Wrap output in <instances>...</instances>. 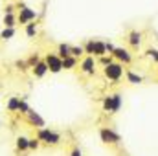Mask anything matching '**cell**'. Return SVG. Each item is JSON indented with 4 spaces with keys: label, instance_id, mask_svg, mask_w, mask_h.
<instances>
[{
    "label": "cell",
    "instance_id": "1",
    "mask_svg": "<svg viewBox=\"0 0 158 156\" xmlns=\"http://www.w3.org/2000/svg\"><path fill=\"white\" fill-rule=\"evenodd\" d=\"M35 136L40 140V143H46V145H50V147H57V145H61V142H63L61 132L52 130L50 127L37 129V134H35Z\"/></svg>",
    "mask_w": 158,
    "mask_h": 156
},
{
    "label": "cell",
    "instance_id": "2",
    "mask_svg": "<svg viewBox=\"0 0 158 156\" xmlns=\"http://www.w3.org/2000/svg\"><path fill=\"white\" fill-rule=\"evenodd\" d=\"M103 76L109 79L112 84H116V83H119L121 79L125 77V64H121L118 61H112L110 64L103 66Z\"/></svg>",
    "mask_w": 158,
    "mask_h": 156
},
{
    "label": "cell",
    "instance_id": "3",
    "mask_svg": "<svg viewBox=\"0 0 158 156\" xmlns=\"http://www.w3.org/2000/svg\"><path fill=\"white\" fill-rule=\"evenodd\" d=\"M121 105H123V96L121 94H109L101 99V107L109 114H118Z\"/></svg>",
    "mask_w": 158,
    "mask_h": 156
},
{
    "label": "cell",
    "instance_id": "4",
    "mask_svg": "<svg viewBox=\"0 0 158 156\" xmlns=\"http://www.w3.org/2000/svg\"><path fill=\"white\" fill-rule=\"evenodd\" d=\"M17 9H19V13H17V20H19V24H22V26H26L28 22H33V20H37V11L35 9H31L30 6H26L24 2H19L17 4Z\"/></svg>",
    "mask_w": 158,
    "mask_h": 156
},
{
    "label": "cell",
    "instance_id": "5",
    "mask_svg": "<svg viewBox=\"0 0 158 156\" xmlns=\"http://www.w3.org/2000/svg\"><path fill=\"white\" fill-rule=\"evenodd\" d=\"M44 61L48 64L50 74H61L63 72V59L57 55V51H48L46 57H44Z\"/></svg>",
    "mask_w": 158,
    "mask_h": 156
},
{
    "label": "cell",
    "instance_id": "6",
    "mask_svg": "<svg viewBox=\"0 0 158 156\" xmlns=\"http://www.w3.org/2000/svg\"><path fill=\"white\" fill-rule=\"evenodd\" d=\"M99 138L105 145H118L121 142V136H119L116 130H112L110 127H101L99 129Z\"/></svg>",
    "mask_w": 158,
    "mask_h": 156
},
{
    "label": "cell",
    "instance_id": "7",
    "mask_svg": "<svg viewBox=\"0 0 158 156\" xmlns=\"http://www.w3.org/2000/svg\"><path fill=\"white\" fill-rule=\"evenodd\" d=\"M96 68H98V61H96L94 55H85L83 61L79 63V70H81L85 76H88V77L96 76Z\"/></svg>",
    "mask_w": 158,
    "mask_h": 156
},
{
    "label": "cell",
    "instance_id": "8",
    "mask_svg": "<svg viewBox=\"0 0 158 156\" xmlns=\"http://www.w3.org/2000/svg\"><path fill=\"white\" fill-rule=\"evenodd\" d=\"M110 55L114 57V61H118V63L125 64V66L132 63V53H131L127 48H123V46H116V48H114V51H112Z\"/></svg>",
    "mask_w": 158,
    "mask_h": 156
},
{
    "label": "cell",
    "instance_id": "9",
    "mask_svg": "<svg viewBox=\"0 0 158 156\" xmlns=\"http://www.w3.org/2000/svg\"><path fill=\"white\" fill-rule=\"evenodd\" d=\"M26 121H28L30 125H33L35 129H42V127H46V121H44V117L40 116L39 112H35L33 109H30V112L26 114Z\"/></svg>",
    "mask_w": 158,
    "mask_h": 156
},
{
    "label": "cell",
    "instance_id": "10",
    "mask_svg": "<svg viewBox=\"0 0 158 156\" xmlns=\"http://www.w3.org/2000/svg\"><path fill=\"white\" fill-rule=\"evenodd\" d=\"M127 42H129L131 48L138 50V48L142 46V42H143V35H142V31H138V30L129 31V35H127Z\"/></svg>",
    "mask_w": 158,
    "mask_h": 156
},
{
    "label": "cell",
    "instance_id": "11",
    "mask_svg": "<svg viewBox=\"0 0 158 156\" xmlns=\"http://www.w3.org/2000/svg\"><path fill=\"white\" fill-rule=\"evenodd\" d=\"M50 70H48V64H46V61H42L40 59L39 63L31 68V74H33V77H37V79H42L46 74H48Z\"/></svg>",
    "mask_w": 158,
    "mask_h": 156
},
{
    "label": "cell",
    "instance_id": "12",
    "mask_svg": "<svg viewBox=\"0 0 158 156\" xmlns=\"http://www.w3.org/2000/svg\"><path fill=\"white\" fill-rule=\"evenodd\" d=\"M92 55L98 59L101 55H107V50H105V40H98L92 39Z\"/></svg>",
    "mask_w": 158,
    "mask_h": 156
},
{
    "label": "cell",
    "instance_id": "13",
    "mask_svg": "<svg viewBox=\"0 0 158 156\" xmlns=\"http://www.w3.org/2000/svg\"><path fill=\"white\" fill-rule=\"evenodd\" d=\"M125 81L129 84H142L143 83V76H140L134 70H125Z\"/></svg>",
    "mask_w": 158,
    "mask_h": 156
},
{
    "label": "cell",
    "instance_id": "14",
    "mask_svg": "<svg viewBox=\"0 0 158 156\" xmlns=\"http://www.w3.org/2000/svg\"><path fill=\"white\" fill-rule=\"evenodd\" d=\"M2 24H4V28H15V26L19 24V20H17V13H4Z\"/></svg>",
    "mask_w": 158,
    "mask_h": 156
},
{
    "label": "cell",
    "instance_id": "15",
    "mask_svg": "<svg viewBox=\"0 0 158 156\" xmlns=\"http://www.w3.org/2000/svg\"><path fill=\"white\" fill-rule=\"evenodd\" d=\"M79 66V59L70 55V57H64L63 59V70H76Z\"/></svg>",
    "mask_w": 158,
    "mask_h": 156
},
{
    "label": "cell",
    "instance_id": "16",
    "mask_svg": "<svg viewBox=\"0 0 158 156\" xmlns=\"http://www.w3.org/2000/svg\"><path fill=\"white\" fill-rule=\"evenodd\" d=\"M19 105H20V97H17V96H13V97H9L7 99V103H6V110L7 112H19Z\"/></svg>",
    "mask_w": 158,
    "mask_h": 156
},
{
    "label": "cell",
    "instance_id": "17",
    "mask_svg": "<svg viewBox=\"0 0 158 156\" xmlns=\"http://www.w3.org/2000/svg\"><path fill=\"white\" fill-rule=\"evenodd\" d=\"M28 143H30V138H26V136H19L17 142H15V147H17L19 153H26V151H30Z\"/></svg>",
    "mask_w": 158,
    "mask_h": 156
},
{
    "label": "cell",
    "instance_id": "18",
    "mask_svg": "<svg viewBox=\"0 0 158 156\" xmlns=\"http://www.w3.org/2000/svg\"><path fill=\"white\" fill-rule=\"evenodd\" d=\"M70 46H72V44L61 42V44L57 46V55H59L61 59H64V57H70V55H72V51H70Z\"/></svg>",
    "mask_w": 158,
    "mask_h": 156
},
{
    "label": "cell",
    "instance_id": "19",
    "mask_svg": "<svg viewBox=\"0 0 158 156\" xmlns=\"http://www.w3.org/2000/svg\"><path fill=\"white\" fill-rule=\"evenodd\" d=\"M24 31H26V37H30V39H33L37 33H39V28H37V24H35V20L33 22H28L26 26H24Z\"/></svg>",
    "mask_w": 158,
    "mask_h": 156
},
{
    "label": "cell",
    "instance_id": "20",
    "mask_svg": "<svg viewBox=\"0 0 158 156\" xmlns=\"http://www.w3.org/2000/svg\"><path fill=\"white\" fill-rule=\"evenodd\" d=\"M17 35V28H4L0 31V40H11Z\"/></svg>",
    "mask_w": 158,
    "mask_h": 156
},
{
    "label": "cell",
    "instance_id": "21",
    "mask_svg": "<svg viewBox=\"0 0 158 156\" xmlns=\"http://www.w3.org/2000/svg\"><path fill=\"white\" fill-rule=\"evenodd\" d=\"M15 68H17L19 72H22V74L31 70V68H30V64H28V61H24V59H17V61H15Z\"/></svg>",
    "mask_w": 158,
    "mask_h": 156
},
{
    "label": "cell",
    "instance_id": "22",
    "mask_svg": "<svg viewBox=\"0 0 158 156\" xmlns=\"http://www.w3.org/2000/svg\"><path fill=\"white\" fill-rule=\"evenodd\" d=\"M96 61H98V64H99V66H107V64H110V63L114 61V57H112L110 53H107V55H101V57H98Z\"/></svg>",
    "mask_w": 158,
    "mask_h": 156
},
{
    "label": "cell",
    "instance_id": "23",
    "mask_svg": "<svg viewBox=\"0 0 158 156\" xmlns=\"http://www.w3.org/2000/svg\"><path fill=\"white\" fill-rule=\"evenodd\" d=\"M26 61H28V64H30V68H33V66H35V64H37V63L40 61V55H39V51H35V53H31V55H30V57H28Z\"/></svg>",
    "mask_w": 158,
    "mask_h": 156
},
{
    "label": "cell",
    "instance_id": "24",
    "mask_svg": "<svg viewBox=\"0 0 158 156\" xmlns=\"http://www.w3.org/2000/svg\"><path fill=\"white\" fill-rule=\"evenodd\" d=\"M30 109H31V107L28 105V101H26V99H20V105H19V112H20L22 116H26V114L30 112Z\"/></svg>",
    "mask_w": 158,
    "mask_h": 156
},
{
    "label": "cell",
    "instance_id": "25",
    "mask_svg": "<svg viewBox=\"0 0 158 156\" xmlns=\"http://www.w3.org/2000/svg\"><path fill=\"white\" fill-rule=\"evenodd\" d=\"M70 51H72V55L77 57V59L85 55V48H83V46H70Z\"/></svg>",
    "mask_w": 158,
    "mask_h": 156
},
{
    "label": "cell",
    "instance_id": "26",
    "mask_svg": "<svg viewBox=\"0 0 158 156\" xmlns=\"http://www.w3.org/2000/svg\"><path fill=\"white\" fill-rule=\"evenodd\" d=\"M28 147H30V151H37L40 147V140L35 136V138H30V143H28Z\"/></svg>",
    "mask_w": 158,
    "mask_h": 156
},
{
    "label": "cell",
    "instance_id": "27",
    "mask_svg": "<svg viewBox=\"0 0 158 156\" xmlns=\"http://www.w3.org/2000/svg\"><path fill=\"white\" fill-rule=\"evenodd\" d=\"M145 55H147V57H151L155 63H158V50H156V48H147V50H145Z\"/></svg>",
    "mask_w": 158,
    "mask_h": 156
},
{
    "label": "cell",
    "instance_id": "28",
    "mask_svg": "<svg viewBox=\"0 0 158 156\" xmlns=\"http://www.w3.org/2000/svg\"><path fill=\"white\" fill-rule=\"evenodd\" d=\"M114 48H116V44H114V42L105 40V50H107V53H112V51H114Z\"/></svg>",
    "mask_w": 158,
    "mask_h": 156
},
{
    "label": "cell",
    "instance_id": "29",
    "mask_svg": "<svg viewBox=\"0 0 158 156\" xmlns=\"http://www.w3.org/2000/svg\"><path fill=\"white\" fill-rule=\"evenodd\" d=\"M15 9H17L15 4H6L4 6V13H15Z\"/></svg>",
    "mask_w": 158,
    "mask_h": 156
},
{
    "label": "cell",
    "instance_id": "30",
    "mask_svg": "<svg viewBox=\"0 0 158 156\" xmlns=\"http://www.w3.org/2000/svg\"><path fill=\"white\" fill-rule=\"evenodd\" d=\"M70 156H83V151H81L79 147H74V149L70 151Z\"/></svg>",
    "mask_w": 158,
    "mask_h": 156
}]
</instances>
